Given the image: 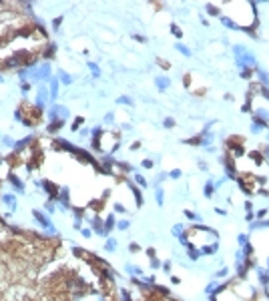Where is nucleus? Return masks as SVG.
<instances>
[{
  "mask_svg": "<svg viewBox=\"0 0 269 301\" xmlns=\"http://www.w3.org/2000/svg\"><path fill=\"white\" fill-rule=\"evenodd\" d=\"M165 127H169V129L175 127V121H173V119H165Z\"/></svg>",
  "mask_w": 269,
  "mask_h": 301,
  "instance_id": "6e6552de",
  "label": "nucleus"
},
{
  "mask_svg": "<svg viewBox=\"0 0 269 301\" xmlns=\"http://www.w3.org/2000/svg\"><path fill=\"white\" fill-rule=\"evenodd\" d=\"M157 86L163 90L165 86H169V78H157Z\"/></svg>",
  "mask_w": 269,
  "mask_h": 301,
  "instance_id": "f257e3e1",
  "label": "nucleus"
},
{
  "mask_svg": "<svg viewBox=\"0 0 269 301\" xmlns=\"http://www.w3.org/2000/svg\"><path fill=\"white\" fill-rule=\"evenodd\" d=\"M177 50H181V52H183V54H187V56L191 54V50H189L187 46H183V44H177Z\"/></svg>",
  "mask_w": 269,
  "mask_h": 301,
  "instance_id": "20e7f679",
  "label": "nucleus"
},
{
  "mask_svg": "<svg viewBox=\"0 0 269 301\" xmlns=\"http://www.w3.org/2000/svg\"><path fill=\"white\" fill-rule=\"evenodd\" d=\"M89 68L92 70V74H94V76H100V72H98V66H96L94 62H89Z\"/></svg>",
  "mask_w": 269,
  "mask_h": 301,
  "instance_id": "7ed1b4c3",
  "label": "nucleus"
},
{
  "mask_svg": "<svg viewBox=\"0 0 269 301\" xmlns=\"http://www.w3.org/2000/svg\"><path fill=\"white\" fill-rule=\"evenodd\" d=\"M60 76H62V83H64V85H68V83H72V78H70V76L66 74V72H60Z\"/></svg>",
  "mask_w": 269,
  "mask_h": 301,
  "instance_id": "423d86ee",
  "label": "nucleus"
},
{
  "mask_svg": "<svg viewBox=\"0 0 269 301\" xmlns=\"http://www.w3.org/2000/svg\"><path fill=\"white\" fill-rule=\"evenodd\" d=\"M171 28H173V34H175V36H181V30H179V28H177V26H175V24H173Z\"/></svg>",
  "mask_w": 269,
  "mask_h": 301,
  "instance_id": "1a4fd4ad",
  "label": "nucleus"
},
{
  "mask_svg": "<svg viewBox=\"0 0 269 301\" xmlns=\"http://www.w3.org/2000/svg\"><path fill=\"white\" fill-rule=\"evenodd\" d=\"M119 102H125V104H133V100H131L129 96H121V98H119Z\"/></svg>",
  "mask_w": 269,
  "mask_h": 301,
  "instance_id": "0eeeda50",
  "label": "nucleus"
},
{
  "mask_svg": "<svg viewBox=\"0 0 269 301\" xmlns=\"http://www.w3.org/2000/svg\"><path fill=\"white\" fill-rule=\"evenodd\" d=\"M241 76L243 78H251V68H243L241 70Z\"/></svg>",
  "mask_w": 269,
  "mask_h": 301,
  "instance_id": "39448f33",
  "label": "nucleus"
},
{
  "mask_svg": "<svg viewBox=\"0 0 269 301\" xmlns=\"http://www.w3.org/2000/svg\"><path fill=\"white\" fill-rule=\"evenodd\" d=\"M207 10H209V14H211V16H217V14H219V8H217V6H213V4H207Z\"/></svg>",
  "mask_w": 269,
  "mask_h": 301,
  "instance_id": "f03ea898",
  "label": "nucleus"
}]
</instances>
